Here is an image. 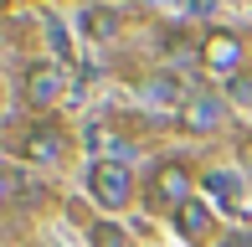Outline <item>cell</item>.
<instances>
[{
  "instance_id": "6da1fadb",
  "label": "cell",
  "mask_w": 252,
  "mask_h": 247,
  "mask_svg": "<svg viewBox=\"0 0 252 247\" xmlns=\"http://www.w3.org/2000/svg\"><path fill=\"white\" fill-rule=\"evenodd\" d=\"M88 190H93L98 206H124L134 196V181H129V165H108V160H93L88 170Z\"/></svg>"
},
{
  "instance_id": "3957f363",
  "label": "cell",
  "mask_w": 252,
  "mask_h": 247,
  "mask_svg": "<svg viewBox=\"0 0 252 247\" xmlns=\"http://www.w3.org/2000/svg\"><path fill=\"white\" fill-rule=\"evenodd\" d=\"M186 201H190V175H186V165H159V170H155V206L180 211Z\"/></svg>"
},
{
  "instance_id": "9c48e42d",
  "label": "cell",
  "mask_w": 252,
  "mask_h": 247,
  "mask_svg": "<svg viewBox=\"0 0 252 247\" xmlns=\"http://www.w3.org/2000/svg\"><path fill=\"white\" fill-rule=\"evenodd\" d=\"M144 98H155V103H180V108H186V98H180V83H175V77H165V72L144 83Z\"/></svg>"
},
{
  "instance_id": "277c9868",
  "label": "cell",
  "mask_w": 252,
  "mask_h": 247,
  "mask_svg": "<svg viewBox=\"0 0 252 247\" xmlns=\"http://www.w3.org/2000/svg\"><path fill=\"white\" fill-rule=\"evenodd\" d=\"M88 150H98V160H108V165H124L134 154V144H129V134H119L113 124H93V129H88Z\"/></svg>"
},
{
  "instance_id": "4fadbf2b",
  "label": "cell",
  "mask_w": 252,
  "mask_h": 247,
  "mask_svg": "<svg viewBox=\"0 0 252 247\" xmlns=\"http://www.w3.org/2000/svg\"><path fill=\"white\" fill-rule=\"evenodd\" d=\"M165 52H170L175 62H196V57H201V47H190L186 36H170V41H165Z\"/></svg>"
},
{
  "instance_id": "7a4b0ae2",
  "label": "cell",
  "mask_w": 252,
  "mask_h": 247,
  "mask_svg": "<svg viewBox=\"0 0 252 247\" xmlns=\"http://www.w3.org/2000/svg\"><path fill=\"white\" fill-rule=\"evenodd\" d=\"M201 62L211 67V72H221V77H237V67H242V41H237L232 31H206Z\"/></svg>"
},
{
  "instance_id": "30bf717a",
  "label": "cell",
  "mask_w": 252,
  "mask_h": 247,
  "mask_svg": "<svg viewBox=\"0 0 252 247\" xmlns=\"http://www.w3.org/2000/svg\"><path fill=\"white\" fill-rule=\"evenodd\" d=\"M88 237H93V247H129L124 227H113V221H88Z\"/></svg>"
},
{
  "instance_id": "2e32d148",
  "label": "cell",
  "mask_w": 252,
  "mask_h": 247,
  "mask_svg": "<svg viewBox=\"0 0 252 247\" xmlns=\"http://www.w3.org/2000/svg\"><path fill=\"white\" fill-rule=\"evenodd\" d=\"M226 247H252V232H232V237H226Z\"/></svg>"
},
{
  "instance_id": "8fae6325",
  "label": "cell",
  "mask_w": 252,
  "mask_h": 247,
  "mask_svg": "<svg viewBox=\"0 0 252 247\" xmlns=\"http://www.w3.org/2000/svg\"><path fill=\"white\" fill-rule=\"evenodd\" d=\"M206 190H211L216 201H226V206H237V175H226V170H211V175H206Z\"/></svg>"
},
{
  "instance_id": "5bb4252c",
  "label": "cell",
  "mask_w": 252,
  "mask_h": 247,
  "mask_svg": "<svg viewBox=\"0 0 252 247\" xmlns=\"http://www.w3.org/2000/svg\"><path fill=\"white\" fill-rule=\"evenodd\" d=\"M47 36H52V52H57V62H72V52H67V36H62V26H57V21H47Z\"/></svg>"
},
{
  "instance_id": "5b68a950",
  "label": "cell",
  "mask_w": 252,
  "mask_h": 247,
  "mask_svg": "<svg viewBox=\"0 0 252 247\" xmlns=\"http://www.w3.org/2000/svg\"><path fill=\"white\" fill-rule=\"evenodd\" d=\"M216 124H221V98H211V93L186 98V108H180V129L206 134V129H216Z\"/></svg>"
},
{
  "instance_id": "ba28073f",
  "label": "cell",
  "mask_w": 252,
  "mask_h": 247,
  "mask_svg": "<svg viewBox=\"0 0 252 247\" xmlns=\"http://www.w3.org/2000/svg\"><path fill=\"white\" fill-rule=\"evenodd\" d=\"M175 227H180V237L201 242L206 232H211V216H206V206H201V201H186V206L175 211Z\"/></svg>"
},
{
  "instance_id": "52a82bcc",
  "label": "cell",
  "mask_w": 252,
  "mask_h": 247,
  "mask_svg": "<svg viewBox=\"0 0 252 247\" xmlns=\"http://www.w3.org/2000/svg\"><path fill=\"white\" fill-rule=\"evenodd\" d=\"M62 154V129L57 124H31L26 129V160H57Z\"/></svg>"
},
{
  "instance_id": "9a60e30c",
  "label": "cell",
  "mask_w": 252,
  "mask_h": 247,
  "mask_svg": "<svg viewBox=\"0 0 252 247\" xmlns=\"http://www.w3.org/2000/svg\"><path fill=\"white\" fill-rule=\"evenodd\" d=\"M237 150H242V165H247V175H252V134H242V144H237Z\"/></svg>"
},
{
  "instance_id": "7c38bea8",
  "label": "cell",
  "mask_w": 252,
  "mask_h": 247,
  "mask_svg": "<svg viewBox=\"0 0 252 247\" xmlns=\"http://www.w3.org/2000/svg\"><path fill=\"white\" fill-rule=\"evenodd\" d=\"M83 26H88V36H98V41H108V36H113V16H108V10H88Z\"/></svg>"
},
{
  "instance_id": "8992f818",
  "label": "cell",
  "mask_w": 252,
  "mask_h": 247,
  "mask_svg": "<svg viewBox=\"0 0 252 247\" xmlns=\"http://www.w3.org/2000/svg\"><path fill=\"white\" fill-rule=\"evenodd\" d=\"M21 88H26V103H36V108H41V103H57V93H62V72L47 67V62H36Z\"/></svg>"
}]
</instances>
